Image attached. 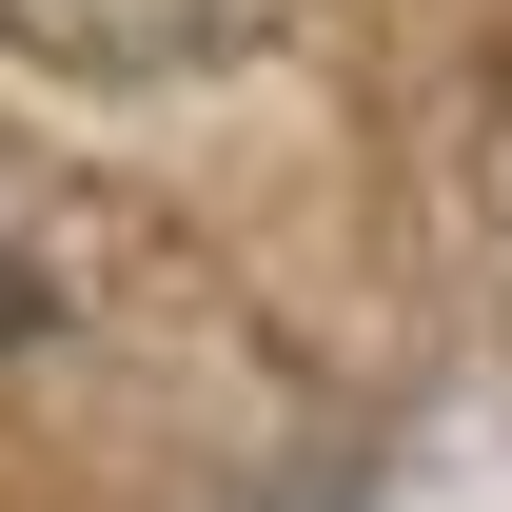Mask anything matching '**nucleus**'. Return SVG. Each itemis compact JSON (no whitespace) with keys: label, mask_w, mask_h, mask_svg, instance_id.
<instances>
[{"label":"nucleus","mask_w":512,"mask_h":512,"mask_svg":"<svg viewBox=\"0 0 512 512\" xmlns=\"http://www.w3.org/2000/svg\"><path fill=\"white\" fill-rule=\"evenodd\" d=\"M0 316H20V276H0Z\"/></svg>","instance_id":"f257e3e1"}]
</instances>
